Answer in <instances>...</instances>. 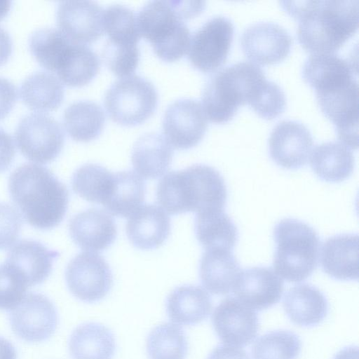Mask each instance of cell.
Segmentation results:
<instances>
[{"mask_svg":"<svg viewBox=\"0 0 359 359\" xmlns=\"http://www.w3.org/2000/svg\"><path fill=\"white\" fill-rule=\"evenodd\" d=\"M28 285L22 276L4 262L0 265V310H13L25 297Z\"/></svg>","mask_w":359,"mask_h":359,"instance_id":"cell-39","label":"cell"},{"mask_svg":"<svg viewBox=\"0 0 359 359\" xmlns=\"http://www.w3.org/2000/svg\"><path fill=\"white\" fill-rule=\"evenodd\" d=\"M266 79L262 67L249 61H239L217 71L203 90L202 106L207 118L215 123H224L231 119L239 106L252 107Z\"/></svg>","mask_w":359,"mask_h":359,"instance_id":"cell-5","label":"cell"},{"mask_svg":"<svg viewBox=\"0 0 359 359\" xmlns=\"http://www.w3.org/2000/svg\"><path fill=\"white\" fill-rule=\"evenodd\" d=\"M194 231L197 240L205 250L232 251L238 238L236 224L224 210L197 213Z\"/></svg>","mask_w":359,"mask_h":359,"instance_id":"cell-29","label":"cell"},{"mask_svg":"<svg viewBox=\"0 0 359 359\" xmlns=\"http://www.w3.org/2000/svg\"><path fill=\"white\" fill-rule=\"evenodd\" d=\"M172 156L173 149L164 136L148 133L135 142L131 161L137 175L143 179L154 180L167 172Z\"/></svg>","mask_w":359,"mask_h":359,"instance_id":"cell-22","label":"cell"},{"mask_svg":"<svg viewBox=\"0 0 359 359\" xmlns=\"http://www.w3.org/2000/svg\"><path fill=\"white\" fill-rule=\"evenodd\" d=\"M273 238L274 271L292 283L309 278L318 266L320 241L317 232L302 221L285 218L275 226Z\"/></svg>","mask_w":359,"mask_h":359,"instance_id":"cell-6","label":"cell"},{"mask_svg":"<svg viewBox=\"0 0 359 359\" xmlns=\"http://www.w3.org/2000/svg\"><path fill=\"white\" fill-rule=\"evenodd\" d=\"M20 95L29 108L36 111H50L57 108L64 97L62 82L53 74L35 72L22 81Z\"/></svg>","mask_w":359,"mask_h":359,"instance_id":"cell-30","label":"cell"},{"mask_svg":"<svg viewBox=\"0 0 359 359\" xmlns=\"http://www.w3.org/2000/svg\"><path fill=\"white\" fill-rule=\"evenodd\" d=\"M114 173L95 163H87L73 174L72 187L84 200L103 205L112 189Z\"/></svg>","mask_w":359,"mask_h":359,"instance_id":"cell-34","label":"cell"},{"mask_svg":"<svg viewBox=\"0 0 359 359\" xmlns=\"http://www.w3.org/2000/svg\"><path fill=\"white\" fill-rule=\"evenodd\" d=\"M313 144L309 129L302 122L283 120L272 129L269 138V152L279 166L299 169L306 164Z\"/></svg>","mask_w":359,"mask_h":359,"instance_id":"cell-13","label":"cell"},{"mask_svg":"<svg viewBox=\"0 0 359 359\" xmlns=\"http://www.w3.org/2000/svg\"><path fill=\"white\" fill-rule=\"evenodd\" d=\"M65 280L71 293L79 300L94 303L107 296L113 275L104 258L91 252L76 255L67 266Z\"/></svg>","mask_w":359,"mask_h":359,"instance_id":"cell-10","label":"cell"},{"mask_svg":"<svg viewBox=\"0 0 359 359\" xmlns=\"http://www.w3.org/2000/svg\"><path fill=\"white\" fill-rule=\"evenodd\" d=\"M207 359H250L246 352L239 347L223 344L216 346Z\"/></svg>","mask_w":359,"mask_h":359,"instance_id":"cell-44","label":"cell"},{"mask_svg":"<svg viewBox=\"0 0 359 359\" xmlns=\"http://www.w3.org/2000/svg\"><path fill=\"white\" fill-rule=\"evenodd\" d=\"M69 232L80 248L102 252L116 240L117 227L109 213L93 208L74 215L69 222Z\"/></svg>","mask_w":359,"mask_h":359,"instance_id":"cell-18","label":"cell"},{"mask_svg":"<svg viewBox=\"0 0 359 359\" xmlns=\"http://www.w3.org/2000/svg\"><path fill=\"white\" fill-rule=\"evenodd\" d=\"M209 294L201 287L184 285L175 288L165 300L170 320L181 325H194L205 320L212 310Z\"/></svg>","mask_w":359,"mask_h":359,"instance_id":"cell-23","label":"cell"},{"mask_svg":"<svg viewBox=\"0 0 359 359\" xmlns=\"http://www.w3.org/2000/svg\"><path fill=\"white\" fill-rule=\"evenodd\" d=\"M234 25L224 15L208 19L191 36L188 57L196 69L210 72L226 60L233 41Z\"/></svg>","mask_w":359,"mask_h":359,"instance_id":"cell-9","label":"cell"},{"mask_svg":"<svg viewBox=\"0 0 359 359\" xmlns=\"http://www.w3.org/2000/svg\"><path fill=\"white\" fill-rule=\"evenodd\" d=\"M60 256L34 240H22L8 251L5 262L17 270L28 286L43 283L50 274L53 263Z\"/></svg>","mask_w":359,"mask_h":359,"instance_id":"cell-20","label":"cell"},{"mask_svg":"<svg viewBox=\"0 0 359 359\" xmlns=\"http://www.w3.org/2000/svg\"><path fill=\"white\" fill-rule=\"evenodd\" d=\"M22 224L21 216L15 208L0 203V250L14 244L20 233Z\"/></svg>","mask_w":359,"mask_h":359,"instance_id":"cell-41","label":"cell"},{"mask_svg":"<svg viewBox=\"0 0 359 359\" xmlns=\"http://www.w3.org/2000/svg\"><path fill=\"white\" fill-rule=\"evenodd\" d=\"M145 182L131 170L114 173V184L110 195L103 204L107 212L126 217L139 208L144 200Z\"/></svg>","mask_w":359,"mask_h":359,"instance_id":"cell-31","label":"cell"},{"mask_svg":"<svg viewBox=\"0 0 359 359\" xmlns=\"http://www.w3.org/2000/svg\"><path fill=\"white\" fill-rule=\"evenodd\" d=\"M11 51V38L9 34L0 26V65L7 61Z\"/></svg>","mask_w":359,"mask_h":359,"instance_id":"cell-45","label":"cell"},{"mask_svg":"<svg viewBox=\"0 0 359 359\" xmlns=\"http://www.w3.org/2000/svg\"><path fill=\"white\" fill-rule=\"evenodd\" d=\"M320 264L325 273L339 280L358 278V236L338 234L323 244Z\"/></svg>","mask_w":359,"mask_h":359,"instance_id":"cell-21","label":"cell"},{"mask_svg":"<svg viewBox=\"0 0 359 359\" xmlns=\"http://www.w3.org/2000/svg\"><path fill=\"white\" fill-rule=\"evenodd\" d=\"M353 63L332 53H312L304 61L302 69L303 79L315 90L336 80L354 76Z\"/></svg>","mask_w":359,"mask_h":359,"instance_id":"cell-33","label":"cell"},{"mask_svg":"<svg viewBox=\"0 0 359 359\" xmlns=\"http://www.w3.org/2000/svg\"><path fill=\"white\" fill-rule=\"evenodd\" d=\"M292 39L278 23L262 21L250 25L241 36L244 54L262 65L280 62L289 54Z\"/></svg>","mask_w":359,"mask_h":359,"instance_id":"cell-15","label":"cell"},{"mask_svg":"<svg viewBox=\"0 0 359 359\" xmlns=\"http://www.w3.org/2000/svg\"><path fill=\"white\" fill-rule=\"evenodd\" d=\"M8 191L26 222L40 230L58 226L66 215L69 192L47 168L24 163L10 175Z\"/></svg>","mask_w":359,"mask_h":359,"instance_id":"cell-2","label":"cell"},{"mask_svg":"<svg viewBox=\"0 0 359 359\" xmlns=\"http://www.w3.org/2000/svg\"><path fill=\"white\" fill-rule=\"evenodd\" d=\"M105 116L101 107L90 100L69 104L63 114L64 126L69 135L79 142H89L99 136Z\"/></svg>","mask_w":359,"mask_h":359,"instance_id":"cell-32","label":"cell"},{"mask_svg":"<svg viewBox=\"0 0 359 359\" xmlns=\"http://www.w3.org/2000/svg\"><path fill=\"white\" fill-rule=\"evenodd\" d=\"M212 323L222 342L237 347L250 344L259 329V319L255 311L233 297L223 299L216 306Z\"/></svg>","mask_w":359,"mask_h":359,"instance_id":"cell-14","label":"cell"},{"mask_svg":"<svg viewBox=\"0 0 359 359\" xmlns=\"http://www.w3.org/2000/svg\"><path fill=\"white\" fill-rule=\"evenodd\" d=\"M280 4L298 20L299 43L313 53H334L358 27V1H282Z\"/></svg>","mask_w":359,"mask_h":359,"instance_id":"cell-1","label":"cell"},{"mask_svg":"<svg viewBox=\"0 0 359 359\" xmlns=\"http://www.w3.org/2000/svg\"><path fill=\"white\" fill-rule=\"evenodd\" d=\"M11 7L10 0H0V20L8 13Z\"/></svg>","mask_w":359,"mask_h":359,"instance_id":"cell-48","label":"cell"},{"mask_svg":"<svg viewBox=\"0 0 359 359\" xmlns=\"http://www.w3.org/2000/svg\"><path fill=\"white\" fill-rule=\"evenodd\" d=\"M283 288V281L274 270L255 266L240 272L232 290L245 305L262 311L279 302Z\"/></svg>","mask_w":359,"mask_h":359,"instance_id":"cell-17","label":"cell"},{"mask_svg":"<svg viewBox=\"0 0 359 359\" xmlns=\"http://www.w3.org/2000/svg\"><path fill=\"white\" fill-rule=\"evenodd\" d=\"M241 271L232 251L209 249L203 252L199 264V277L203 287L210 293H229Z\"/></svg>","mask_w":359,"mask_h":359,"instance_id":"cell-25","label":"cell"},{"mask_svg":"<svg viewBox=\"0 0 359 359\" xmlns=\"http://www.w3.org/2000/svg\"><path fill=\"white\" fill-rule=\"evenodd\" d=\"M103 10L93 1H62L56 12L59 29L75 42L89 43L104 32Z\"/></svg>","mask_w":359,"mask_h":359,"instance_id":"cell-16","label":"cell"},{"mask_svg":"<svg viewBox=\"0 0 359 359\" xmlns=\"http://www.w3.org/2000/svg\"><path fill=\"white\" fill-rule=\"evenodd\" d=\"M201 1H151L137 15L140 36L147 39L161 60L173 62L188 52L191 34L184 20L200 14Z\"/></svg>","mask_w":359,"mask_h":359,"instance_id":"cell-4","label":"cell"},{"mask_svg":"<svg viewBox=\"0 0 359 359\" xmlns=\"http://www.w3.org/2000/svg\"><path fill=\"white\" fill-rule=\"evenodd\" d=\"M283 306L290 320L301 327L320 324L328 313V302L324 294L309 284L290 288L285 294Z\"/></svg>","mask_w":359,"mask_h":359,"instance_id":"cell-24","label":"cell"},{"mask_svg":"<svg viewBox=\"0 0 359 359\" xmlns=\"http://www.w3.org/2000/svg\"><path fill=\"white\" fill-rule=\"evenodd\" d=\"M103 29L107 42L121 46L137 45L140 38L137 15L129 7L114 4L103 10Z\"/></svg>","mask_w":359,"mask_h":359,"instance_id":"cell-36","label":"cell"},{"mask_svg":"<svg viewBox=\"0 0 359 359\" xmlns=\"http://www.w3.org/2000/svg\"><path fill=\"white\" fill-rule=\"evenodd\" d=\"M104 102L114 121L123 126H135L153 114L158 93L149 80L138 75H130L111 84L105 93Z\"/></svg>","mask_w":359,"mask_h":359,"instance_id":"cell-7","label":"cell"},{"mask_svg":"<svg viewBox=\"0 0 359 359\" xmlns=\"http://www.w3.org/2000/svg\"><path fill=\"white\" fill-rule=\"evenodd\" d=\"M15 155V148L12 137L0 128V172L10 167Z\"/></svg>","mask_w":359,"mask_h":359,"instance_id":"cell-43","label":"cell"},{"mask_svg":"<svg viewBox=\"0 0 359 359\" xmlns=\"http://www.w3.org/2000/svg\"><path fill=\"white\" fill-rule=\"evenodd\" d=\"M18 147L28 160L46 164L60 154L65 140L62 126L52 116L30 113L18 122L15 133Z\"/></svg>","mask_w":359,"mask_h":359,"instance_id":"cell-8","label":"cell"},{"mask_svg":"<svg viewBox=\"0 0 359 359\" xmlns=\"http://www.w3.org/2000/svg\"><path fill=\"white\" fill-rule=\"evenodd\" d=\"M72 41L59 29L45 27L34 31L29 37V46L36 60L47 69L55 72Z\"/></svg>","mask_w":359,"mask_h":359,"instance_id":"cell-37","label":"cell"},{"mask_svg":"<svg viewBox=\"0 0 359 359\" xmlns=\"http://www.w3.org/2000/svg\"><path fill=\"white\" fill-rule=\"evenodd\" d=\"M68 346L73 359H112L116 347L112 332L95 322L76 327L70 335Z\"/></svg>","mask_w":359,"mask_h":359,"instance_id":"cell-26","label":"cell"},{"mask_svg":"<svg viewBox=\"0 0 359 359\" xmlns=\"http://www.w3.org/2000/svg\"><path fill=\"white\" fill-rule=\"evenodd\" d=\"M310 156L312 170L323 181L341 182L353 173V154L349 147L341 142L329 141L319 144Z\"/></svg>","mask_w":359,"mask_h":359,"instance_id":"cell-27","label":"cell"},{"mask_svg":"<svg viewBox=\"0 0 359 359\" xmlns=\"http://www.w3.org/2000/svg\"><path fill=\"white\" fill-rule=\"evenodd\" d=\"M302 342L294 332L279 330L259 337L252 347L253 359H296L301 351Z\"/></svg>","mask_w":359,"mask_h":359,"instance_id":"cell-38","label":"cell"},{"mask_svg":"<svg viewBox=\"0 0 359 359\" xmlns=\"http://www.w3.org/2000/svg\"><path fill=\"white\" fill-rule=\"evenodd\" d=\"M103 57L109 68L117 76L125 77L136 69L140 51L137 45L120 46L107 42L103 50Z\"/></svg>","mask_w":359,"mask_h":359,"instance_id":"cell-40","label":"cell"},{"mask_svg":"<svg viewBox=\"0 0 359 359\" xmlns=\"http://www.w3.org/2000/svg\"><path fill=\"white\" fill-rule=\"evenodd\" d=\"M146 348L149 359H185L188 342L182 328L164 323L150 331Z\"/></svg>","mask_w":359,"mask_h":359,"instance_id":"cell-35","label":"cell"},{"mask_svg":"<svg viewBox=\"0 0 359 359\" xmlns=\"http://www.w3.org/2000/svg\"><path fill=\"white\" fill-rule=\"evenodd\" d=\"M208 127L202 104L196 100H175L166 109L163 119L164 137L172 147L188 149L197 145Z\"/></svg>","mask_w":359,"mask_h":359,"instance_id":"cell-12","label":"cell"},{"mask_svg":"<svg viewBox=\"0 0 359 359\" xmlns=\"http://www.w3.org/2000/svg\"><path fill=\"white\" fill-rule=\"evenodd\" d=\"M62 55L55 72L58 79L68 86H84L99 71L100 59L86 44L72 41Z\"/></svg>","mask_w":359,"mask_h":359,"instance_id":"cell-28","label":"cell"},{"mask_svg":"<svg viewBox=\"0 0 359 359\" xmlns=\"http://www.w3.org/2000/svg\"><path fill=\"white\" fill-rule=\"evenodd\" d=\"M9 320L16 336L27 342L38 343L54 334L58 316L55 306L48 297L31 292L12 310Z\"/></svg>","mask_w":359,"mask_h":359,"instance_id":"cell-11","label":"cell"},{"mask_svg":"<svg viewBox=\"0 0 359 359\" xmlns=\"http://www.w3.org/2000/svg\"><path fill=\"white\" fill-rule=\"evenodd\" d=\"M15 86L8 79L0 76V119L13 107L17 99Z\"/></svg>","mask_w":359,"mask_h":359,"instance_id":"cell-42","label":"cell"},{"mask_svg":"<svg viewBox=\"0 0 359 359\" xmlns=\"http://www.w3.org/2000/svg\"><path fill=\"white\" fill-rule=\"evenodd\" d=\"M130 242L144 250L159 248L168 238L170 231V219L161 207L144 204L131 214L126 226Z\"/></svg>","mask_w":359,"mask_h":359,"instance_id":"cell-19","label":"cell"},{"mask_svg":"<svg viewBox=\"0 0 359 359\" xmlns=\"http://www.w3.org/2000/svg\"><path fill=\"white\" fill-rule=\"evenodd\" d=\"M156 200L170 215L224 210L227 189L221 174L205 164H195L165 175L156 187Z\"/></svg>","mask_w":359,"mask_h":359,"instance_id":"cell-3","label":"cell"},{"mask_svg":"<svg viewBox=\"0 0 359 359\" xmlns=\"http://www.w3.org/2000/svg\"><path fill=\"white\" fill-rule=\"evenodd\" d=\"M0 359H17L15 347L7 339L0 337Z\"/></svg>","mask_w":359,"mask_h":359,"instance_id":"cell-46","label":"cell"},{"mask_svg":"<svg viewBox=\"0 0 359 359\" xmlns=\"http://www.w3.org/2000/svg\"><path fill=\"white\" fill-rule=\"evenodd\" d=\"M333 359H358L357 346H348L339 351Z\"/></svg>","mask_w":359,"mask_h":359,"instance_id":"cell-47","label":"cell"}]
</instances>
